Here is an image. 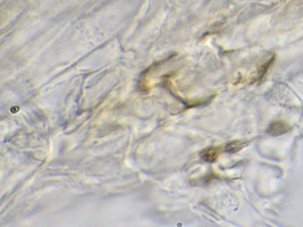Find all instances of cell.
I'll return each mask as SVG.
<instances>
[{
    "mask_svg": "<svg viewBox=\"0 0 303 227\" xmlns=\"http://www.w3.org/2000/svg\"><path fill=\"white\" fill-rule=\"evenodd\" d=\"M204 152H207L208 153V156H202V158L204 159V160H207V161H209V160H213V159L216 158V151L215 150H212V149H208V150H206Z\"/></svg>",
    "mask_w": 303,
    "mask_h": 227,
    "instance_id": "6da1fadb",
    "label": "cell"
}]
</instances>
